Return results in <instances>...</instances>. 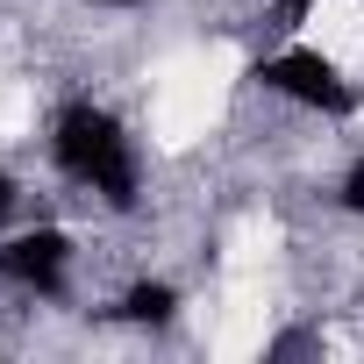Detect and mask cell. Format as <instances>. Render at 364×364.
<instances>
[{
    "label": "cell",
    "instance_id": "cell-1",
    "mask_svg": "<svg viewBox=\"0 0 364 364\" xmlns=\"http://www.w3.org/2000/svg\"><path fill=\"white\" fill-rule=\"evenodd\" d=\"M50 164L72 193L100 200L107 215H129L143 200V143L129 136V122L100 100H65L50 114Z\"/></svg>",
    "mask_w": 364,
    "mask_h": 364
},
{
    "label": "cell",
    "instance_id": "cell-2",
    "mask_svg": "<svg viewBox=\"0 0 364 364\" xmlns=\"http://www.w3.org/2000/svg\"><path fill=\"white\" fill-rule=\"evenodd\" d=\"M250 79H257L272 100L300 107V114H321V122L357 114V86H350V72H343L328 50H314V43H286V50L257 58V72H250Z\"/></svg>",
    "mask_w": 364,
    "mask_h": 364
},
{
    "label": "cell",
    "instance_id": "cell-3",
    "mask_svg": "<svg viewBox=\"0 0 364 364\" xmlns=\"http://www.w3.org/2000/svg\"><path fill=\"white\" fill-rule=\"evenodd\" d=\"M72 264H79V250L58 222L0 236V293H15V300H58L72 286Z\"/></svg>",
    "mask_w": 364,
    "mask_h": 364
},
{
    "label": "cell",
    "instance_id": "cell-4",
    "mask_svg": "<svg viewBox=\"0 0 364 364\" xmlns=\"http://www.w3.org/2000/svg\"><path fill=\"white\" fill-rule=\"evenodd\" d=\"M114 314H122L129 328H171V321H178V286H171V279H129L122 300H114Z\"/></svg>",
    "mask_w": 364,
    "mask_h": 364
},
{
    "label": "cell",
    "instance_id": "cell-5",
    "mask_svg": "<svg viewBox=\"0 0 364 364\" xmlns=\"http://www.w3.org/2000/svg\"><path fill=\"white\" fill-rule=\"evenodd\" d=\"M336 200H343V215H357V222H364V157L336 178Z\"/></svg>",
    "mask_w": 364,
    "mask_h": 364
},
{
    "label": "cell",
    "instance_id": "cell-6",
    "mask_svg": "<svg viewBox=\"0 0 364 364\" xmlns=\"http://www.w3.org/2000/svg\"><path fill=\"white\" fill-rule=\"evenodd\" d=\"M15 215H22V178H15V171H0V236L15 229Z\"/></svg>",
    "mask_w": 364,
    "mask_h": 364
},
{
    "label": "cell",
    "instance_id": "cell-7",
    "mask_svg": "<svg viewBox=\"0 0 364 364\" xmlns=\"http://www.w3.org/2000/svg\"><path fill=\"white\" fill-rule=\"evenodd\" d=\"M93 8H143V0H93Z\"/></svg>",
    "mask_w": 364,
    "mask_h": 364
}]
</instances>
